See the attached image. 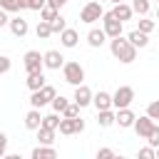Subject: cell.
Segmentation results:
<instances>
[{"label": "cell", "mask_w": 159, "mask_h": 159, "mask_svg": "<svg viewBox=\"0 0 159 159\" xmlns=\"http://www.w3.org/2000/svg\"><path fill=\"white\" fill-rule=\"evenodd\" d=\"M109 50H112V55L122 62V65H129V62H134L137 60V47L127 40V37H112V42H109Z\"/></svg>", "instance_id": "6da1fadb"}, {"label": "cell", "mask_w": 159, "mask_h": 159, "mask_svg": "<svg viewBox=\"0 0 159 159\" xmlns=\"http://www.w3.org/2000/svg\"><path fill=\"white\" fill-rule=\"evenodd\" d=\"M55 94H57V89H55L52 84H45V87L35 89V92L30 94V107H37V109H42L45 104H50V102L55 99Z\"/></svg>", "instance_id": "7a4b0ae2"}, {"label": "cell", "mask_w": 159, "mask_h": 159, "mask_svg": "<svg viewBox=\"0 0 159 159\" xmlns=\"http://www.w3.org/2000/svg\"><path fill=\"white\" fill-rule=\"evenodd\" d=\"M62 75H65V82H70L75 87L84 82V67L80 62H65L62 65Z\"/></svg>", "instance_id": "3957f363"}, {"label": "cell", "mask_w": 159, "mask_h": 159, "mask_svg": "<svg viewBox=\"0 0 159 159\" xmlns=\"http://www.w3.org/2000/svg\"><path fill=\"white\" fill-rule=\"evenodd\" d=\"M102 15H104V10H102V5H99L97 0H87V5L80 10V20H82V22H87V25L97 22Z\"/></svg>", "instance_id": "277c9868"}, {"label": "cell", "mask_w": 159, "mask_h": 159, "mask_svg": "<svg viewBox=\"0 0 159 159\" xmlns=\"http://www.w3.org/2000/svg\"><path fill=\"white\" fill-rule=\"evenodd\" d=\"M132 102H134V89H132L129 84H122V87H117V92L112 94V107H114V109L129 107Z\"/></svg>", "instance_id": "5b68a950"}, {"label": "cell", "mask_w": 159, "mask_h": 159, "mask_svg": "<svg viewBox=\"0 0 159 159\" xmlns=\"http://www.w3.org/2000/svg\"><path fill=\"white\" fill-rule=\"evenodd\" d=\"M80 132H84V119H80V117H62L60 134L70 137V134H80Z\"/></svg>", "instance_id": "8992f818"}, {"label": "cell", "mask_w": 159, "mask_h": 159, "mask_svg": "<svg viewBox=\"0 0 159 159\" xmlns=\"http://www.w3.org/2000/svg\"><path fill=\"white\" fill-rule=\"evenodd\" d=\"M102 27H104L107 37H119V35H122V20H117V17L112 15V10L102 15Z\"/></svg>", "instance_id": "52a82bcc"}, {"label": "cell", "mask_w": 159, "mask_h": 159, "mask_svg": "<svg viewBox=\"0 0 159 159\" xmlns=\"http://www.w3.org/2000/svg\"><path fill=\"white\" fill-rule=\"evenodd\" d=\"M25 70H27V75L30 72H42V67H45V60H42V55L37 52V50H30V52H25Z\"/></svg>", "instance_id": "ba28073f"}, {"label": "cell", "mask_w": 159, "mask_h": 159, "mask_svg": "<svg viewBox=\"0 0 159 159\" xmlns=\"http://www.w3.org/2000/svg\"><path fill=\"white\" fill-rule=\"evenodd\" d=\"M152 129H154V119H152L149 114H144V117H137V119H134V132H137V137H139V139H147V137L152 134Z\"/></svg>", "instance_id": "9c48e42d"}, {"label": "cell", "mask_w": 159, "mask_h": 159, "mask_svg": "<svg viewBox=\"0 0 159 159\" xmlns=\"http://www.w3.org/2000/svg\"><path fill=\"white\" fill-rule=\"evenodd\" d=\"M92 97H94V94H92V89H89L84 82L75 87V94H72V99H75L80 107H87V104H92Z\"/></svg>", "instance_id": "30bf717a"}, {"label": "cell", "mask_w": 159, "mask_h": 159, "mask_svg": "<svg viewBox=\"0 0 159 159\" xmlns=\"http://www.w3.org/2000/svg\"><path fill=\"white\" fill-rule=\"evenodd\" d=\"M42 60H45V67H47V70H60V67L65 65V57H62L60 50H47V52L42 55Z\"/></svg>", "instance_id": "8fae6325"}, {"label": "cell", "mask_w": 159, "mask_h": 159, "mask_svg": "<svg viewBox=\"0 0 159 159\" xmlns=\"http://www.w3.org/2000/svg\"><path fill=\"white\" fill-rule=\"evenodd\" d=\"M134 119H137V114L129 109V107H122V109H117V124L119 127H134Z\"/></svg>", "instance_id": "7c38bea8"}, {"label": "cell", "mask_w": 159, "mask_h": 159, "mask_svg": "<svg viewBox=\"0 0 159 159\" xmlns=\"http://www.w3.org/2000/svg\"><path fill=\"white\" fill-rule=\"evenodd\" d=\"M112 15H114L117 20H122V22H127V20H132L134 10H132V5H127V2H117V5L112 7Z\"/></svg>", "instance_id": "4fadbf2b"}, {"label": "cell", "mask_w": 159, "mask_h": 159, "mask_svg": "<svg viewBox=\"0 0 159 159\" xmlns=\"http://www.w3.org/2000/svg\"><path fill=\"white\" fill-rule=\"evenodd\" d=\"M10 32H12L15 37H25V35L30 32L27 20H22V17H12V20H10Z\"/></svg>", "instance_id": "5bb4252c"}, {"label": "cell", "mask_w": 159, "mask_h": 159, "mask_svg": "<svg viewBox=\"0 0 159 159\" xmlns=\"http://www.w3.org/2000/svg\"><path fill=\"white\" fill-rule=\"evenodd\" d=\"M60 42H62V47H77V42H80V35H77V30H72V27H65V30L60 32Z\"/></svg>", "instance_id": "9a60e30c"}, {"label": "cell", "mask_w": 159, "mask_h": 159, "mask_svg": "<svg viewBox=\"0 0 159 159\" xmlns=\"http://www.w3.org/2000/svg\"><path fill=\"white\" fill-rule=\"evenodd\" d=\"M104 40H107V32H104V27H92L89 32H87V42H89V47H102L104 45Z\"/></svg>", "instance_id": "2e32d148"}, {"label": "cell", "mask_w": 159, "mask_h": 159, "mask_svg": "<svg viewBox=\"0 0 159 159\" xmlns=\"http://www.w3.org/2000/svg\"><path fill=\"white\" fill-rule=\"evenodd\" d=\"M25 127H27V129H35V132L42 127V114H40L37 107H32V109L25 114Z\"/></svg>", "instance_id": "e0dca14e"}, {"label": "cell", "mask_w": 159, "mask_h": 159, "mask_svg": "<svg viewBox=\"0 0 159 159\" xmlns=\"http://www.w3.org/2000/svg\"><path fill=\"white\" fill-rule=\"evenodd\" d=\"M92 104L97 107V112H99V109H109V107H112V94L104 92V89H99V92L92 97Z\"/></svg>", "instance_id": "ac0fdd59"}, {"label": "cell", "mask_w": 159, "mask_h": 159, "mask_svg": "<svg viewBox=\"0 0 159 159\" xmlns=\"http://www.w3.org/2000/svg\"><path fill=\"white\" fill-rule=\"evenodd\" d=\"M55 157H57V152L52 144H40L32 149V159H55Z\"/></svg>", "instance_id": "d6986e66"}, {"label": "cell", "mask_w": 159, "mask_h": 159, "mask_svg": "<svg viewBox=\"0 0 159 159\" xmlns=\"http://www.w3.org/2000/svg\"><path fill=\"white\" fill-rule=\"evenodd\" d=\"M25 84H27V89H30V92H35V89L45 87L47 82H45V75H42V72H30V75H27V80H25Z\"/></svg>", "instance_id": "ffe728a7"}, {"label": "cell", "mask_w": 159, "mask_h": 159, "mask_svg": "<svg viewBox=\"0 0 159 159\" xmlns=\"http://www.w3.org/2000/svg\"><path fill=\"white\" fill-rule=\"evenodd\" d=\"M97 124H99V127H112V124H117V112H112V107H109V109H99Z\"/></svg>", "instance_id": "44dd1931"}, {"label": "cell", "mask_w": 159, "mask_h": 159, "mask_svg": "<svg viewBox=\"0 0 159 159\" xmlns=\"http://www.w3.org/2000/svg\"><path fill=\"white\" fill-rule=\"evenodd\" d=\"M127 40H129L134 47H147V45H149V35L142 32V30H132V32L127 35Z\"/></svg>", "instance_id": "7402d4cb"}, {"label": "cell", "mask_w": 159, "mask_h": 159, "mask_svg": "<svg viewBox=\"0 0 159 159\" xmlns=\"http://www.w3.org/2000/svg\"><path fill=\"white\" fill-rule=\"evenodd\" d=\"M37 142H40V144H52V142H55V129L40 127V129H37Z\"/></svg>", "instance_id": "603a6c76"}, {"label": "cell", "mask_w": 159, "mask_h": 159, "mask_svg": "<svg viewBox=\"0 0 159 159\" xmlns=\"http://www.w3.org/2000/svg\"><path fill=\"white\" fill-rule=\"evenodd\" d=\"M35 32H37V37H40V40H47V37L52 35V25H50L47 20H40V22H37V27H35Z\"/></svg>", "instance_id": "cb8c5ba5"}, {"label": "cell", "mask_w": 159, "mask_h": 159, "mask_svg": "<svg viewBox=\"0 0 159 159\" xmlns=\"http://www.w3.org/2000/svg\"><path fill=\"white\" fill-rule=\"evenodd\" d=\"M47 0H20V10H42Z\"/></svg>", "instance_id": "d4e9b609"}, {"label": "cell", "mask_w": 159, "mask_h": 159, "mask_svg": "<svg viewBox=\"0 0 159 159\" xmlns=\"http://www.w3.org/2000/svg\"><path fill=\"white\" fill-rule=\"evenodd\" d=\"M57 15H60V10H57V7H52V5H45V7L40 10V20H47V22H52Z\"/></svg>", "instance_id": "484cf974"}, {"label": "cell", "mask_w": 159, "mask_h": 159, "mask_svg": "<svg viewBox=\"0 0 159 159\" xmlns=\"http://www.w3.org/2000/svg\"><path fill=\"white\" fill-rule=\"evenodd\" d=\"M132 10H134L139 17L149 15V0H134V2H132Z\"/></svg>", "instance_id": "4316f807"}, {"label": "cell", "mask_w": 159, "mask_h": 159, "mask_svg": "<svg viewBox=\"0 0 159 159\" xmlns=\"http://www.w3.org/2000/svg\"><path fill=\"white\" fill-rule=\"evenodd\" d=\"M60 122H62V117H57V112L42 117V127H50V129H60Z\"/></svg>", "instance_id": "83f0119b"}, {"label": "cell", "mask_w": 159, "mask_h": 159, "mask_svg": "<svg viewBox=\"0 0 159 159\" xmlns=\"http://www.w3.org/2000/svg\"><path fill=\"white\" fill-rule=\"evenodd\" d=\"M50 104H52V109H55V112H60V114H62V112H65V107H67L70 102H67V97H62V94H55V99H52Z\"/></svg>", "instance_id": "f1b7e54d"}, {"label": "cell", "mask_w": 159, "mask_h": 159, "mask_svg": "<svg viewBox=\"0 0 159 159\" xmlns=\"http://www.w3.org/2000/svg\"><path fill=\"white\" fill-rule=\"evenodd\" d=\"M0 7L5 12H20V0H0Z\"/></svg>", "instance_id": "f546056e"}, {"label": "cell", "mask_w": 159, "mask_h": 159, "mask_svg": "<svg viewBox=\"0 0 159 159\" xmlns=\"http://www.w3.org/2000/svg\"><path fill=\"white\" fill-rule=\"evenodd\" d=\"M154 27H157V20H147V15H144V17L139 20V27H137V30H142V32H147V35H149Z\"/></svg>", "instance_id": "4dcf8cb0"}, {"label": "cell", "mask_w": 159, "mask_h": 159, "mask_svg": "<svg viewBox=\"0 0 159 159\" xmlns=\"http://www.w3.org/2000/svg\"><path fill=\"white\" fill-rule=\"evenodd\" d=\"M50 25H52V32H57V35H60V32L67 27V22H65V17H62V15H57V17H55Z\"/></svg>", "instance_id": "1f68e13d"}, {"label": "cell", "mask_w": 159, "mask_h": 159, "mask_svg": "<svg viewBox=\"0 0 159 159\" xmlns=\"http://www.w3.org/2000/svg\"><path fill=\"white\" fill-rule=\"evenodd\" d=\"M80 109H82V107H80L77 102H72V104H67V107H65L62 117H80Z\"/></svg>", "instance_id": "d6a6232c"}, {"label": "cell", "mask_w": 159, "mask_h": 159, "mask_svg": "<svg viewBox=\"0 0 159 159\" xmlns=\"http://www.w3.org/2000/svg\"><path fill=\"white\" fill-rule=\"evenodd\" d=\"M147 142H149V147H159V124H154V129H152V134L147 137Z\"/></svg>", "instance_id": "836d02e7"}, {"label": "cell", "mask_w": 159, "mask_h": 159, "mask_svg": "<svg viewBox=\"0 0 159 159\" xmlns=\"http://www.w3.org/2000/svg\"><path fill=\"white\" fill-rule=\"evenodd\" d=\"M147 114H149L152 119H159V99L149 102V107H147Z\"/></svg>", "instance_id": "e575fe53"}, {"label": "cell", "mask_w": 159, "mask_h": 159, "mask_svg": "<svg viewBox=\"0 0 159 159\" xmlns=\"http://www.w3.org/2000/svg\"><path fill=\"white\" fill-rule=\"evenodd\" d=\"M139 157L142 159H154L157 157V149L154 147H144V149H139Z\"/></svg>", "instance_id": "d590c367"}, {"label": "cell", "mask_w": 159, "mask_h": 159, "mask_svg": "<svg viewBox=\"0 0 159 159\" xmlns=\"http://www.w3.org/2000/svg\"><path fill=\"white\" fill-rule=\"evenodd\" d=\"M10 67H12V62H10V57H5V55H0V75H5V72H10Z\"/></svg>", "instance_id": "8d00e7d4"}, {"label": "cell", "mask_w": 159, "mask_h": 159, "mask_svg": "<svg viewBox=\"0 0 159 159\" xmlns=\"http://www.w3.org/2000/svg\"><path fill=\"white\" fill-rule=\"evenodd\" d=\"M112 157H114L112 149H99V152H97V159H112Z\"/></svg>", "instance_id": "74e56055"}, {"label": "cell", "mask_w": 159, "mask_h": 159, "mask_svg": "<svg viewBox=\"0 0 159 159\" xmlns=\"http://www.w3.org/2000/svg\"><path fill=\"white\" fill-rule=\"evenodd\" d=\"M5 152H7V137L0 132V157H5Z\"/></svg>", "instance_id": "f35d334b"}, {"label": "cell", "mask_w": 159, "mask_h": 159, "mask_svg": "<svg viewBox=\"0 0 159 159\" xmlns=\"http://www.w3.org/2000/svg\"><path fill=\"white\" fill-rule=\"evenodd\" d=\"M5 25H10V17H7V12L0 7V27H5Z\"/></svg>", "instance_id": "ab89813d"}, {"label": "cell", "mask_w": 159, "mask_h": 159, "mask_svg": "<svg viewBox=\"0 0 159 159\" xmlns=\"http://www.w3.org/2000/svg\"><path fill=\"white\" fill-rule=\"evenodd\" d=\"M67 2H70V0H47V5H52V7H57V10H60L62 5H67Z\"/></svg>", "instance_id": "60d3db41"}, {"label": "cell", "mask_w": 159, "mask_h": 159, "mask_svg": "<svg viewBox=\"0 0 159 159\" xmlns=\"http://www.w3.org/2000/svg\"><path fill=\"white\" fill-rule=\"evenodd\" d=\"M157 25H159V5H157Z\"/></svg>", "instance_id": "b9f144b4"}, {"label": "cell", "mask_w": 159, "mask_h": 159, "mask_svg": "<svg viewBox=\"0 0 159 159\" xmlns=\"http://www.w3.org/2000/svg\"><path fill=\"white\" fill-rule=\"evenodd\" d=\"M109 2H114V5H117V2H124V0H109Z\"/></svg>", "instance_id": "7bdbcfd3"}, {"label": "cell", "mask_w": 159, "mask_h": 159, "mask_svg": "<svg viewBox=\"0 0 159 159\" xmlns=\"http://www.w3.org/2000/svg\"><path fill=\"white\" fill-rule=\"evenodd\" d=\"M157 159H159V147H157Z\"/></svg>", "instance_id": "ee69618b"}, {"label": "cell", "mask_w": 159, "mask_h": 159, "mask_svg": "<svg viewBox=\"0 0 159 159\" xmlns=\"http://www.w3.org/2000/svg\"><path fill=\"white\" fill-rule=\"evenodd\" d=\"M157 5H159V0H157Z\"/></svg>", "instance_id": "f6af8a7d"}]
</instances>
